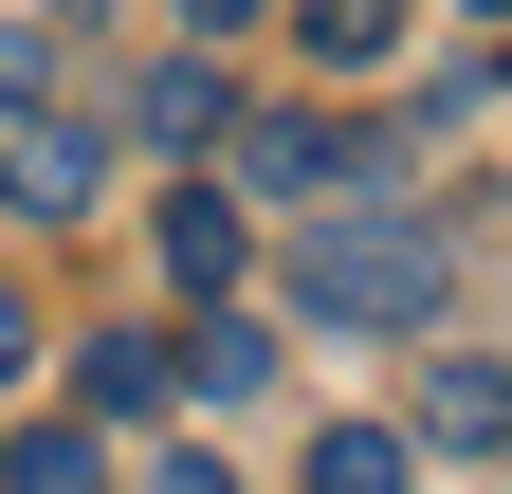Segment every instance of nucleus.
<instances>
[{"label":"nucleus","mask_w":512,"mask_h":494,"mask_svg":"<svg viewBox=\"0 0 512 494\" xmlns=\"http://www.w3.org/2000/svg\"><path fill=\"white\" fill-rule=\"evenodd\" d=\"M19 366H37V312H19V293H0V385H19Z\"/></svg>","instance_id":"nucleus-11"},{"label":"nucleus","mask_w":512,"mask_h":494,"mask_svg":"<svg viewBox=\"0 0 512 494\" xmlns=\"http://www.w3.org/2000/svg\"><path fill=\"white\" fill-rule=\"evenodd\" d=\"M147 494H238V476H220V458H202V440H183V458H165V476H147Z\"/></svg>","instance_id":"nucleus-10"},{"label":"nucleus","mask_w":512,"mask_h":494,"mask_svg":"<svg viewBox=\"0 0 512 494\" xmlns=\"http://www.w3.org/2000/svg\"><path fill=\"white\" fill-rule=\"evenodd\" d=\"M165 275H183V293L238 275V202H220V183H183V202H165Z\"/></svg>","instance_id":"nucleus-7"},{"label":"nucleus","mask_w":512,"mask_h":494,"mask_svg":"<svg viewBox=\"0 0 512 494\" xmlns=\"http://www.w3.org/2000/svg\"><path fill=\"white\" fill-rule=\"evenodd\" d=\"M74 403H92V421H165V403H183V348H165V330H92Z\"/></svg>","instance_id":"nucleus-3"},{"label":"nucleus","mask_w":512,"mask_h":494,"mask_svg":"<svg viewBox=\"0 0 512 494\" xmlns=\"http://www.w3.org/2000/svg\"><path fill=\"white\" fill-rule=\"evenodd\" d=\"M439 293H458V238L403 220V202H348V220L293 257V312H311V330H439Z\"/></svg>","instance_id":"nucleus-1"},{"label":"nucleus","mask_w":512,"mask_h":494,"mask_svg":"<svg viewBox=\"0 0 512 494\" xmlns=\"http://www.w3.org/2000/svg\"><path fill=\"white\" fill-rule=\"evenodd\" d=\"M476 19H512V0H476Z\"/></svg>","instance_id":"nucleus-13"},{"label":"nucleus","mask_w":512,"mask_h":494,"mask_svg":"<svg viewBox=\"0 0 512 494\" xmlns=\"http://www.w3.org/2000/svg\"><path fill=\"white\" fill-rule=\"evenodd\" d=\"M403 476H421L403 421H330V440H311V494H403Z\"/></svg>","instance_id":"nucleus-6"},{"label":"nucleus","mask_w":512,"mask_h":494,"mask_svg":"<svg viewBox=\"0 0 512 494\" xmlns=\"http://www.w3.org/2000/svg\"><path fill=\"white\" fill-rule=\"evenodd\" d=\"M238 19H256V0H183V37H238Z\"/></svg>","instance_id":"nucleus-12"},{"label":"nucleus","mask_w":512,"mask_h":494,"mask_svg":"<svg viewBox=\"0 0 512 494\" xmlns=\"http://www.w3.org/2000/svg\"><path fill=\"white\" fill-rule=\"evenodd\" d=\"M92 183H110V147L74 129V110H55V129H37V110H0V202H19V220H74Z\"/></svg>","instance_id":"nucleus-2"},{"label":"nucleus","mask_w":512,"mask_h":494,"mask_svg":"<svg viewBox=\"0 0 512 494\" xmlns=\"http://www.w3.org/2000/svg\"><path fill=\"white\" fill-rule=\"evenodd\" d=\"M0 494H110V440L92 421H19L0 440Z\"/></svg>","instance_id":"nucleus-5"},{"label":"nucleus","mask_w":512,"mask_h":494,"mask_svg":"<svg viewBox=\"0 0 512 494\" xmlns=\"http://www.w3.org/2000/svg\"><path fill=\"white\" fill-rule=\"evenodd\" d=\"M293 37H311V55H330V74H366V55H384V37H403V0H293Z\"/></svg>","instance_id":"nucleus-8"},{"label":"nucleus","mask_w":512,"mask_h":494,"mask_svg":"<svg viewBox=\"0 0 512 494\" xmlns=\"http://www.w3.org/2000/svg\"><path fill=\"white\" fill-rule=\"evenodd\" d=\"M183 385H202V403H238V385H275V330H238V312H202V348H183Z\"/></svg>","instance_id":"nucleus-9"},{"label":"nucleus","mask_w":512,"mask_h":494,"mask_svg":"<svg viewBox=\"0 0 512 494\" xmlns=\"http://www.w3.org/2000/svg\"><path fill=\"white\" fill-rule=\"evenodd\" d=\"M421 440H512V366L439 348V366H421Z\"/></svg>","instance_id":"nucleus-4"}]
</instances>
